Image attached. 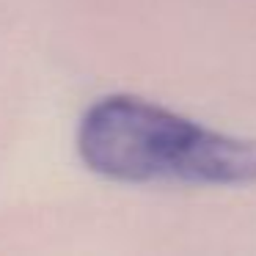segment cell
<instances>
[{
  "mask_svg": "<svg viewBox=\"0 0 256 256\" xmlns=\"http://www.w3.org/2000/svg\"><path fill=\"white\" fill-rule=\"evenodd\" d=\"M78 154L113 182L228 184L256 182V138L228 135L132 94H108L78 124Z\"/></svg>",
  "mask_w": 256,
  "mask_h": 256,
  "instance_id": "cell-1",
  "label": "cell"
}]
</instances>
